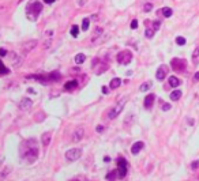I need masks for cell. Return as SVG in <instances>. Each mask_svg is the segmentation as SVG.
Wrapping results in <instances>:
<instances>
[{"mask_svg":"<svg viewBox=\"0 0 199 181\" xmlns=\"http://www.w3.org/2000/svg\"><path fill=\"white\" fill-rule=\"evenodd\" d=\"M19 154L20 158L25 159L27 163H33L38 158V144L34 138L26 139L20 143L19 146Z\"/></svg>","mask_w":199,"mask_h":181,"instance_id":"1","label":"cell"},{"mask_svg":"<svg viewBox=\"0 0 199 181\" xmlns=\"http://www.w3.org/2000/svg\"><path fill=\"white\" fill-rule=\"evenodd\" d=\"M42 10V4L40 2H33L32 4L27 6V18L30 20H36L38 18V14Z\"/></svg>","mask_w":199,"mask_h":181,"instance_id":"2","label":"cell"},{"mask_svg":"<svg viewBox=\"0 0 199 181\" xmlns=\"http://www.w3.org/2000/svg\"><path fill=\"white\" fill-rule=\"evenodd\" d=\"M128 172V163H127L126 158L119 157L117 158V179H124Z\"/></svg>","mask_w":199,"mask_h":181,"instance_id":"3","label":"cell"},{"mask_svg":"<svg viewBox=\"0 0 199 181\" xmlns=\"http://www.w3.org/2000/svg\"><path fill=\"white\" fill-rule=\"evenodd\" d=\"M82 157V150L78 149V147H74V149H70L66 151V159L68 162H75L78 161Z\"/></svg>","mask_w":199,"mask_h":181,"instance_id":"4","label":"cell"},{"mask_svg":"<svg viewBox=\"0 0 199 181\" xmlns=\"http://www.w3.org/2000/svg\"><path fill=\"white\" fill-rule=\"evenodd\" d=\"M170 67H172L176 72H183V71L187 68V61L184 59L175 57V59H172V61H170Z\"/></svg>","mask_w":199,"mask_h":181,"instance_id":"5","label":"cell"},{"mask_svg":"<svg viewBox=\"0 0 199 181\" xmlns=\"http://www.w3.org/2000/svg\"><path fill=\"white\" fill-rule=\"evenodd\" d=\"M126 102H127V100L126 98H123V100H120L117 104H116V106L112 109L111 112L108 113V117L111 119V120H113V119H116L117 116L122 113V110H123V108H124V105H126Z\"/></svg>","mask_w":199,"mask_h":181,"instance_id":"6","label":"cell"},{"mask_svg":"<svg viewBox=\"0 0 199 181\" xmlns=\"http://www.w3.org/2000/svg\"><path fill=\"white\" fill-rule=\"evenodd\" d=\"M131 60H132V52H130V50H122V52L117 54V63L122 64V66L130 64Z\"/></svg>","mask_w":199,"mask_h":181,"instance_id":"7","label":"cell"},{"mask_svg":"<svg viewBox=\"0 0 199 181\" xmlns=\"http://www.w3.org/2000/svg\"><path fill=\"white\" fill-rule=\"evenodd\" d=\"M18 106L20 110H29V109L33 106V101L30 100V98H22L20 102L18 104Z\"/></svg>","mask_w":199,"mask_h":181,"instance_id":"8","label":"cell"},{"mask_svg":"<svg viewBox=\"0 0 199 181\" xmlns=\"http://www.w3.org/2000/svg\"><path fill=\"white\" fill-rule=\"evenodd\" d=\"M83 136H85V128L83 127H79V128H77L74 131V135H73V140L74 142H79L83 139Z\"/></svg>","mask_w":199,"mask_h":181,"instance_id":"9","label":"cell"},{"mask_svg":"<svg viewBox=\"0 0 199 181\" xmlns=\"http://www.w3.org/2000/svg\"><path fill=\"white\" fill-rule=\"evenodd\" d=\"M166 74H168V67L166 66H161L158 70H157L156 78L158 80H164V79H165V76H166Z\"/></svg>","mask_w":199,"mask_h":181,"instance_id":"10","label":"cell"},{"mask_svg":"<svg viewBox=\"0 0 199 181\" xmlns=\"http://www.w3.org/2000/svg\"><path fill=\"white\" fill-rule=\"evenodd\" d=\"M51 139H52V132L51 131H46L44 132L42 136H41V143H42V146H49L51 144Z\"/></svg>","mask_w":199,"mask_h":181,"instance_id":"11","label":"cell"},{"mask_svg":"<svg viewBox=\"0 0 199 181\" xmlns=\"http://www.w3.org/2000/svg\"><path fill=\"white\" fill-rule=\"evenodd\" d=\"M143 147H145V143L143 142H135L132 144V147H131V153L134 155H136V154H139L140 150H142Z\"/></svg>","mask_w":199,"mask_h":181,"instance_id":"12","label":"cell"},{"mask_svg":"<svg viewBox=\"0 0 199 181\" xmlns=\"http://www.w3.org/2000/svg\"><path fill=\"white\" fill-rule=\"evenodd\" d=\"M154 100H156V95H154V94L146 95V98H145V108L146 109H152L153 104H154Z\"/></svg>","mask_w":199,"mask_h":181,"instance_id":"13","label":"cell"},{"mask_svg":"<svg viewBox=\"0 0 199 181\" xmlns=\"http://www.w3.org/2000/svg\"><path fill=\"white\" fill-rule=\"evenodd\" d=\"M78 86V83H77V80L73 79V80H68L67 83H64V90H67V91H73L75 90Z\"/></svg>","mask_w":199,"mask_h":181,"instance_id":"14","label":"cell"},{"mask_svg":"<svg viewBox=\"0 0 199 181\" xmlns=\"http://www.w3.org/2000/svg\"><path fill=\"white\" fill-rule=\"evenodd\" d=\"M168 80H169L170 87H177V86H180V83H181V80L179 79V78H176V76H170Z\"/></svg>","mask_w":199,"mask_h":181,"instance_id":"15","label":"cell"},{"mask_svg":"<svg viewBox=\"0 0 199 181\" xmlns=\"http://www.w3.org/2000/svg\"><path fill=\"white\" fill-rule=\"evenodd\" d=\"M120 84H122V80L119 79V78H113V79L111 80V83H109V88H117Z\"/></svg>","mask_w":199,"mask_h":181,"instance_id":"16","label":"cell"},{"mask_svg":"<svg viewBox=\"0 0 199 181\" xmlns=\"http://www.w3.org/2000/svg\"><path fill=\"white\" fill-rule=\"evenodd\" d=\"M181 97V91L180 90H173L172 93H170V100L172 101H179Z\"/></svg>","mask_w":199,"mask_h":181,"instance_id":"17","label":"cell"},{"mask_svg":"<svg viewBox=\"0 0 199 181\" xmlns=\"http://www.w3.org/2000/svg\"><path fill=\"white\" fill-rule=\"evenodd\" d=\"M161 14H162L165 18H169V16H172V14H173V11H172V8H169V7H164L162 10L160 11Z\"/></svg>","mask_w":199,"mask_h":181,"instance_id":"18","label":"cell"},{"mask_svg":"<svg viewBox=\"0 0 199 181\" xmlns=\"http://www.w3.org/2000/svg\"><path fill=\"white\" fill-rule=\"evenodd\" d=\"M116 179H117V170H112V172H109L106 175V180L108 181H115Z\"/></svg>","mask_w":199,"mask_h":181,"instance_id":"19","label":"cell"},{"mask_svg":"<svg viewBox=\"0 0 199 181\" xmlns=\"http://www.w3.org/2000/svg\"><path fill=\"white\" fill-rule=\"evenodd\" d=\"M192 63L195 64V66H198L199 64V48H197V49L194 50V53H192Z\"/></svg>","mask_w":199,"mask_h":181,"instance_id":"20","label":"cell"},{"mask_svg":"<svg viewBox=\"0 0 199 181\" xmlns=\"http://www.w3.org/2000/svg\"><path fill=\"white\" fill-rule=\"evenodd\" d=\"M85 60H86V56H85L83 53H78L77 56H75V63L77 64H82Z\"/></svg>","mask_w":199,"mask_h":181,"instance_id":"21","label":"cell"},{"mask_svg":"<svg viewBox=\"0 0 199 181\" xmlns=\"http://www.w3.org/2000/svg\"><path fill=\"white\" fill-rule=\"evenodd\" d=\"M89 27H90V19L89 18H85L83 20H82V30H89Z\"/></svg>","mask_w":199,"mask_h":181,"instance_id":"22","label":"cell"},{"mask_svg":"<svg viewBox=\"0 0 199 181\" xmlns=\"http://www.w3.org/2000/svg\"><path fill=\"white\" fill-rule=\"evenodd\" d=\"M150 87H152V82H145V83L140 84L139 90H140V91H147Z\"/></svg>","mask_w":199,"mask_h":181,"instance_id":"23","label":"cell"},{"mask_svg":"<svg viewBox=\"0 0 199 181\" xmlns=\"http://www.w3.org/2000/svg\"><path fill=\"white\" fill-rule=\"evenodd\" d=\"M10 72L8 68H6V66L2 63V60H0V75H7Z\"/></svg>","mask_w":199,"mask_h":181,"instance_id":"24","label":"cell"},{"mask_svg":"<svg viewBox=\"0 0 199 181\" xmlns=\"http://www.w3.org/2000/svg\"><path fill=\"white\" fill-rule=\"evenodd\" d=\"M106 70H108V66H106V64H101V66L98 67V70H95V74H97V75H100V74L105 72Z\"/></svg>","mask_w":199,"mask_h":181,"instance_id":"25","label":"cell"},{"mask_svg":"<svg viewBox=\"0 0 199 181\" xmlns=\"http://www.w3.org/2000/svg\"><path fill=\"white\" fill-rule=\"evenodd\" d=\"M78 34H79V27L75 25V26L71 27V36H73V37H78Z\"/></svg>","mask_w":199,"mask_h":181,"instance_id":"26","label":"cell"},{"mask_svg":"<svg viewBox=\"0 0 199 181\" xmlns=\"http://www.w3.org/2000/svg\"><path fill=\"white\" fill-rule=\"evenodd\" d=\"M154 33H156V30L154 29H146V37L147 38H153Z\"/></svg>","mask_w":199,"mask_h":181,"instance_id":"27","label":"cell"},{"mask_svg":"<svg viewBox=\"0 0 199 181\" xmlns=\"http://www.w3.org/2000/svg\"><path fill=\"white\" fill-rule=\"evenodd\" d=\"M176 44L177 45H186V38H184V37H177Z\"/></svg>","mask_w":199,"mask_h":181,"instance_id":"28","label":"cell"},{"mask_svg":"<svg viewBox=\"0 0 199 181\" xmlns=\"http://www.w3.org/2000/svg\"><path fill=\"white\" fill-rule=\"evenodd\" d=\"M152 8H153V4L152 3H146L145 6H143V10H145L146 12H149V11H152Z\"/></svg>","mask_w":199,"mask_h":181,"instance_id":"29","label":"cell"},{"mask_svg":"<svg viewBox=\"0 0 199 181\" xmlns=\"http://www.w3.org/2000/svg\"><path fill=\"white\" fill-rule=\"evenodd\" d=\"M160 27H161V22H160V20H154V22H153V29L157 32Z\"/></svg>","mask_w":199,"mask_h":181,"instance_id":"30","label":"cell"},{"mask_svg":"<svg viewBox=\"0 0 199 181\" xmlns=\"http://www.w3.org/2000/svg\"><path fill=\"white\" fill-rule=\"evenodd\" d=\"M199 168V161H194L192 163H191V169L192 170H197Z\"/></svg>","mask_w":199,"mask_h":181,"instance_id":"31","label":"cell"},{"mask_svg":"<svg viewBox=\"0 0 199 181\" xmlns=\"http://www.w3.org/2000/svg\"><path fill=\"white\" fill-rule=\"evenodd\" d=\"M161 109H162L164 112H166V110H169V109H170V105H169V104H162Z\"/></svg>","mask_w":199,"mask_h":181,"instance_id":"32","label":"cell"},{"mask_svg":"<svg viewBox=\"0 0 199 181\" xmlns=\"http://www.w3.org/2000/svg\"><path fill=\"white\" fill-rule=\"evenodd\" d=\"M136 27H138V20L134 19L131 22V29H136Z\"/></svg>","mask_w":199,"mask_h":181,"instance_id":"33","label":"cell"},{"mask_svg":"<svg viewBox=\"0 0 199 181\" xmlns=\"http://www.w3.org/2000/svg\"><path fill=\"white\" fill-rule=\"evenodd\" d=\"M6 54H8L6 49H0V56H6Z\"/></svg>","mask_w":199,"mask_h":181,"instance_id":"34","label":"cell"},{"mask_svg":"<svg viewBox=\"0 0 199 181\" xmlns=\"http://www.w3.org/2000/svg\"><path fill=\"white\" fill-rule=\"evenodd\" d=\"M194 82H199V72H197L194 75Z\"/></svg>","mask_w":199,"mask_h":181,"instance_id":"35","label":"cell"},{"mask_svg":"<svg viewBox=\"0 0 199 181\" xmlns=\"http://www.w3.org/2000/svg\"><path fill=\"white\" fill-rule=\"evenodd\" d=\"M101 90H102V93H104V94H106V93H108V88H106V86H102V88H101Z\"/></svg>","mask_w":199,"mask_h":181,"instance_id":"36","label":"cell"},{"mask_svg":"<svg viewBox=\"0 0 199 181\" xmlns=\"http://www.w3.org/2000/svg\"><path fill=\"white\" fill-rule=\"evenodd\" d=\"M102 129H104V127H102V125H98V127H97V132H102Z\"/></svg>","mask_w":199,"mask_h":181,"instance_id":"37","label":"cell"},{"mask_svg":"<svg viewBox=\"0 0 199 181\" xmlns=\"http://www.w3.org/2000/svg\"><path fill=\"white\" fill-rule=\"evenodd\" d=\"M44 2H45L46 4H52V3H55V0H44Z\"/></svg>","mask_w":199,"mask_h":181,"instance_id":"38","label":"cell"},{"mask_svg":"<svg viewBox=\"0 0 199 181\" xmlns=\"http://www.w3.org/2000/svg\"><path fill=\"white\" fill-rule=\"evenodd\" d=\"M104 161H105V162H109V161H111V158H109V157H105Z\"/></svg>","mask_w":199,"mask_h":181,"instance_id":"39","label":"cell"},{"mask_svg":"<svg viewBox=\"0 0 199 181\" xmlns=\"http://www.w3.org/2000/svg\"><path fill=\"white\" fill-rule=\"evenodd\" d=\"M27 91H29V93H33V94H34V93H36V91H34V90H33V88H27Z\"/></svg>","mask_w":199,"mask_h":181,"instance_id":"40","label":"cell"},{"mask_svg":"<svg viewBox=\"0 0 199 181\" xmlns=\"http://www.w3.org/2000/svg\"><path fill=\"white\" fill-rule=\"evenodd\" d=\"M3 159H4V158H3V157H0V163L3 162Z\"/></svg>","mask_w":199,"mask_h":181,"instance_id":"41","label":"cell"},{"mask_svg":"<svg viewBox=\"0 0 199 181\" xmlns=\"http://www.w3.org/2000/svg\"><path fill=\"white\" fill-rule=\"evenodd\" d=\"M71 181H79V180H78V179H74V180H71Z\"/></svg>","mask_w":199,"mask_h":181,"instance_id":"42","label":"cell"}]
</instances>
